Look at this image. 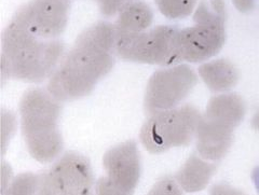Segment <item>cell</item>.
I'll return each instance as SVG.
<instances>
[{
    "label": "cell",
    "mask_w": 259,
    "mask_h": 195,
    "mask_svg": "<svg viewBox=\"0 0 259 195\" xmlns=\"http://www.w3.org/2000/svg\"><path fill=\"white\" fill-rule=\"evenodd\" d=\"M106 175L96 182V195H133L141 176V159L136 143L126 141L105 153Z\"/></svg>",
    "instance_id": "277c9868"
},
{
    "label": "cell",
    "mask_w": 259,
    "mask_h": 195,
    "mask_svg": "<svg viewBox=\"0 0 259 195\" xmlns=\"http://www.w3.org/2000/svg\"><path fill=\"white\" fill-rule=\"evenodd\" d=\"M197 76L187 66L156 72L149 81L145 96V110L148 115L174 108L197 84Z\"/></svg>",
    "instance_id": "8992f818"
},
{
    "label": "cell",
    "mask_w": 259,
    "mask_h": 195,
    "mask_svg": "<svg viewBox=\"0 0 259 195\" xmlns=\"http://www.w3.org/2000/svg\"><path fill=\"white\" fill-rule=\"evenodd\" d=\"M44 91L31 90L21 102L22 132L31 157L41 163L53 161L63 148L58 129L60 105Z\"/></svg>",
    "instance_id": "6da1fadb"
},
{
    "label": "cell",
    "mask_w": 259,
    "mask_h": 195,
    "mask_svg": "<svg viewBox=\"0 0 259 195\" xmlns=\"http://www.w3.org/2000/svg\"><path fill=\"white\" fill-rule=\"evenodd\" d=\"M200 76L212 91H228L236 85L238 72L232 65L225 61H218L203 65L200 68Z\"/></svg>",
    "instance_id": "52a82bcc"
},
{
    "label": "cell",
    "mask_w": 259,
    "mask_h": 195,
    "mask_svg": "<svg viewBox=\"0 0 259 195\" xmlns=\"http://www.w3.org/2000/svg\"><path fill=\"white\" fill-rule=\"evenodd\" d=\"M244 104L237 95L214 97L209 102L206 113L201 117L197 127L198 145L205 151L210 142L229 141L232 128L244 117Z\"/></svg>",
    "instance_id": "5b68a950"
},
{
    "label": "cell",
    "mask_w": 259,
    "mask_h": 195,
    "mask_svg": "<svg viewBox=\"0 0 259 195\" xmlns=\"http://www.w3.org/2000/svg\"><path fill=\"white\" fill-rule=\"evenodd\" d=\"M199 111L184 106L150 116L141 131V141L151 153H162L191 140L200 122Z\"/></svg>",
    "instance_id": "3957f363"
},
{
    "label": "cell",
    "mask_w": 259,
    "mask_h": 195,
    "mask_svg": "<svg viewBox=\"0 0 259 195\" xmlns=\"http://www.w3.org/2000/svg\"><path fill=\"white\" fill-rule=\"evenodd\" d=\"M148 195H182V192L171 177H164L155 183Z\"/></svg>",
    "instance_id": "ba28073f"
},
{
    "label": "cell",
    "mask_w": 259,
    "mask_h": 195,
    "mask_svg": "<svg viewBox=\"0 0 259 195\" xmlns=\"http://www.w3.org/2000/svg\"><path fill=\"white\" fill-rule=\"evenodd\" d=\"M252 179H253V182L255 184V188L259 194V166H257L254 172H253V175H252Z\"/></svg>",
    "instance_id": "9c48e42d"
},
{
    "label": "cell",
    "mask_w": 259,
    "mask_h": 195,
    "mask_svg": "<svg viewBox=\"0 0 259 195\" xmlns=\"http://www.w3.org/2000/svg\"><path fill=\"white\" fill-rule=\"evenodd\" d=\"M112 65L111 58L106 53L78 50L53 72L48 91L61 102L80 99L92 92L96 83L108 74Z\"/></svg>",
    "instance_id": "7a4b0ae2"
}]
</instances>
